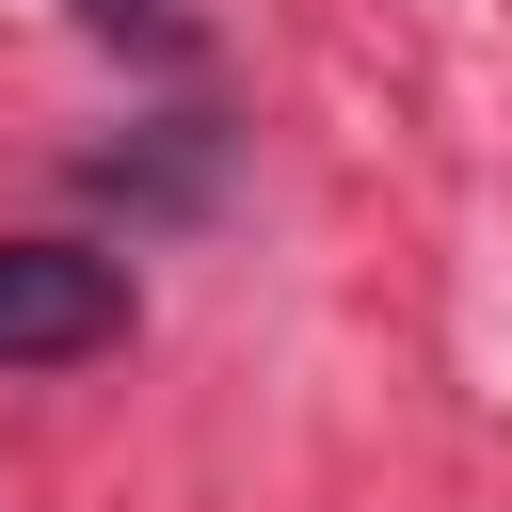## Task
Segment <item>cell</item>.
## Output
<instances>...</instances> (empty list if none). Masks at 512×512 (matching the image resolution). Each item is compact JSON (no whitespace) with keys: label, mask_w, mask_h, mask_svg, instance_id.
Here are the masks:
<instances>
[{"label":"cell","mask_w":512,"mask_h":512,"mask_svg":"<svg viewBox=\"0 0 512 512\" xmlns=\"http://www.w3.org/2000/svg\"><path fill=\"white\" fill-rule=\"evenodd\" d=\"M80 16H96L112 48H176V0H80Z\"/></svg>","instance_id":"7a4b0ae2"},{"label":"cell","mask_w":512,"mask_h":512,"mask_svg":"<svg viewBox=\"0 0 512 512\" xmlns=\"http://www.w3.org/2000/svg\"><path fill=\"white\" fill-rule=\"evenodd\" d=\"M128 336V272L96 240H0V368H64Z\"/></svg>","instance_id":"6da1fadb"}]
</instances>
